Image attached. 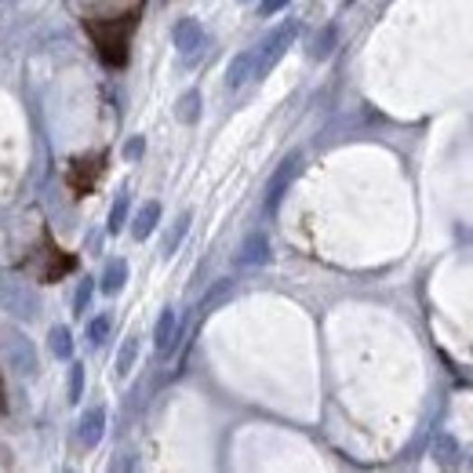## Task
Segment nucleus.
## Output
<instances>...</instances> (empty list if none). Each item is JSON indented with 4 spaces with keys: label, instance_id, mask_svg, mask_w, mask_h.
<instances>
[{
    "label": "nucleus",
    "instance_id": "obj_1",
    "mask_svg": "<svg viewBox=\"0 0 473 473\" xmlns=\"http://www.w3.org/2000/svg\"><path fill=\"white\" fill-rule=\"evenodd\" d=\"M295 33H298V23H284L280 30H273V33L255 48V80H262V77L284 59V52L291 48Z\"/></svg>",
    "mask_w": 473,
    "mask_h": 473
},
{
    "label": "nucleus",
    "instance_id": "obj_2",
    "mask_svg": "<svg viewBox=\"0 0 473 473\" xmlns=\"http://www.w3.org/2000/svg\"><path fill=\"white\" fill-rule=\"evenodd\" d=\"M0 306H5L8 313H15V317H23V321L37 317V295L23 280L5 277V273H0Z\"/></svg>",
    "mask_w": 473,
    "mask_h": 473
},
{
    "label": "nucleus",
    "instance_id": "obj_3",
    "mask_svg": "<svg viewBox=\"0 0 473 473\" xmlns=\"http://www.w3.org/2000/svg\"><path fill=\"white\" fill-rule=\"evenodd\" d=\"M0 343H5V357H8V364H12L23 379H33V375H37V350H33V343H30L23 332L8 328L5 336H0Z\"/></svg>",
    "mask_w": 473,
    "mask_h": 473
},
{
    "label": "nucleus",
    "instance_id": "obj_4",
    "mask_svg": "<svg viewBox=\"0 0 473 473\" xmlns=\"http://www.w3.org/2000/svg\"><path fill=\"white\" fill-rule=\"evenodd\" d=\"M135 26V19H120V26H91L95 41H99V52L106 55V62L120 66L124 62V44H128V30Z\"/></svg>",
    "mask_w": 473,
    "mask_h": 473
},
{
    "label": "nucleus",
    "instance_id": "obj_5",
    "mask_svg": "<svg viewBox=\"0 0 473 473\" xmlns=\"http://www.w3.org/2000/svg\"><path fill=\"white\" fill-rule=\"evenodd\" d=\"M298 165H302V153H288L284 161H280V168L273 172V179H270V186H266V212H277L284 190H288V186L295 183V175H298Z\"/></svg>",
    "mask_w": 473,
    "mask_h": 473
},
{
    "label": "nucleus",
    "instance_id": "obj_6",
    "mask_svg": "<svg viewBox=\"0 0 473 473\" xmlns=\"http://www.w3.org/2000/svg\"><path fill=\"white\" fill-rule=\"evenodd\" d=\"M172 41H175L179 55H183L186 62H194V59L204 52V26H201L197 19H179L175 30H172Z\"/></svg>",
    "mask_w": 473,
    "mask_h": 473
},
{
    "label": "nucleus",
    "instance_id": "obj_7",
    "mask_svg": "<svg viewBox=\"0 0 473 473\" xmlns=\"http://www.w3.org/2000/svg\"><path fill=\"white\" fill-rule=\"evenodd\" d=\"M102 433H106V412H102V408H88V412L77 419V444L91 451V448L102 444Z\"/></svg>",
    "mask_w": 473,
    "mask_h": 473
},
{
    "label": "nucleus",
    "instance_id": "obj_8",
    "mask_svg": "<svg viewBox=\"0 0 473 473\" xmlns=\"http://www.w3.org/2000/svg\"><path fill=\"white\" fill-rule=\"evenodd\" d=\"M153 343H156V354H161V357H168V354L175 350V343H179V313H175L172 306L161 313V321H156Z\"/></svg>",
    "mask_w": 473,
    "mask_h": 473
},
{
    "label": "nucleus",
    "instance_id": "obj_9",
    "mask_svg": "<svg viewBox=\"0 0 473 473\" xmlns=\"http://www.w3.org/2000/svg\"><path fill=\"white\" fill-rule=\"evenodd\" d=\"M266 259H270V237H266L262 230H251V233L244 237V244H241L237 262H241V266H262Z\"/></svg>",
    "mask_w": 473,
    "mask_h": 473
},
{
    "label": "nucleus",
    "instance_id": "obj_10",
    "mask_svg": "<svg viewBox=\"0 0 473 473\" xmlns=\"http://www.w3.org/2000/svg\"><path fill=\"white\" fill-rule=\"evenodd\" d=\"M156 222H161V204L146 201V204L138 208V215L131 219V237H135V241H146V237L156 230Z\"/></svg>",
    "mask_w": 473,
    "mask_h": 473
},
{
    "label": "nucleus",
    "instance_id": "obj_11",
    "mask_svg": "<svg viewBox=\"0 0 473 473\" xmlns=\"http://www.w3.org/2000/svg\"><path fill=\"white\" fill-rule=\"evenodd\" d=\"M248 77H255V48L233 55V62H230V70H226V88H241Z\"/></svg>",
    "mask_w": 473,
    "mask_h": 473
},
{
    "label": "nucleus",
    "instance_id": "obj_12",
    "mask_svg": "<svg viewBox=\"0 0 473 473\" xmlns=\"http://www.w3.org/2000/svg\"><path fill=\"white\" fill-rule=\"evenodd\" d=\"M124 280H128V262H124V259H109L106 270H102L99 288H102V295H117V291L124 288Z\"/></svg>",
    "mask_w": 473,
    "mask_h": 473
},
{
    "label": "nucleus",
    "instance_id": "obj_13",
    "mask_svg": "<svg viewBox=\"0 0 473 473\" xmlns=\"http://www.w3.org/2000/svg\"><path fill=\"white\" fill-rule=\"evenodd\" d=\"M336 44H339V30L336 26H321V33L309 41V59L313 62H325L336 52Z\"/></svg>",
    "mask_w": 473,
    "mask_h": 473
},
{
    "label": "nucleus",
    "instance_id": "obj_14",
    "mask_svg": "<svg viewBox=\"0 0 473 473\" xmlns=\"http://www.w3.org/2000/svg\"><path fill=\"white\" fill-rule=\"evenodd\" d=\"M201 102H204V99H201V91H197V88H190V91L179 99L175 117H179L183 124H197V120H201Z\"/></svg>",
    "mask_w": 473,
    "mask_h": 473
},
{
    "label": "nucleus",
    "instance_id": "obj_15",
    "mask_svg": "<svg viewBox=\"0 0 473 473\" xmlns=\"http://www.w3.org/2000/svg\"><path fill=\"white\" fill-rule=\"evenodd\" d=\"M48 346H52V354H55L59 361H73V339H70V328L55 325V328L48 332Z\"/></svg>",
    "mask_w": 473,
    "mask_h": 473
},
{
    "label": "nucleus",
    "instance_id": "obj_16",
    "mask_svg": "<svg viewBox=\"0 0 473 473\" xmlns=\"http://www.w3.org/2000/svg\"><path fill=\"white\" fill-rule=\"evenodd\" d=\"M190 222H194L190 212H183V215L172 222V230L165 233V255H175V251H179V244H183V237H186V230H190Z\"/></svg>",
    "mask_w": 473,
    "mask_h": 473
},
{
    "label": "nucleus",
    "instance_id": "obj_17",
    "mask_svg": "<svg viewBox=\"0 0 473 473\" xmlns=\"http://www.w3.org/2000/svg\"><path fill=\"white\" fill-rule=\"evenodd\" d=\"M91 295H95V277H80L77 291H73V313H84L88 302H91Z\"/></svg>",
    "mask_w": 473,
    "mask_h": 473
},
{
    "label": "nucleus",
    "instance_id": "obj_18",
    "mask_svg": "<svg viewBox=\"0 0 473 473\" xmlns=\"http://www.w3.org/2000/svg\"><path fill=\"white\" fill-rule=\"evenodd\" d=\"M135 361H138V339L131 336V339L120 346V354H117V375H128Z\"/></svg>",
    "mask_w": 473,
    "mask_h": 473
},
{
    "label": "nucleus",
    "instance_id": "obj_19",
    "mask_svg": "<svg viewBox=\"0 0 473 473\" xmlns=\"http://www.w3.org/2000/svg\"><path fill=\"white\" fill-rule=\"evenodd\" d=\"M109 328H113L109 313H99V317L88 325V343H91V346H102V343H106V336H109Z\"/></svg>",
    "mask_w": 473,
    "mask_h": 473
},
{
    "label": "nucleus",
    "instance_id": "obj_20",
    "mask_svg": "<svg viewBox=\"0 0 473 473\" xmlns=\"http://www.w3.org/2000/svg\"><path fill=\"white\" fill-rule=\"evenodd\" d=\"M124 222H128V194H120L113 201V208H109V233H120Z\"/></svg>",
    "mask_w": 473,
    "mask_h": 473
},
{
    "label": "nucleus",
    "instance_id": "obj_21",
    "mask_svg": "<svg viewBox=\"0 0 473 473\" xmlns=\"http://www.w3.org/2000/svg\"><path fill=\"white\" fill-rule=\"evenodd\" d=\"M80 397H84V364L73 361V368H70V401H80Z\"/></svg>",
    "mask_w": 473,
    "mask_h": 473
},
{
    "label": "nucleus",
    "instance_id": "obj_22",
    "mask_svg": "<svg viewBox=\"0 0 473 473\" xmlns=\"http://www.w3.org/2000/svg\"><path fill=\"white\" fill-rule=\"evenodd\" d=\"M437 459H440L444 466H451V462H455V440H451L448 433H440V437H437Z\"/></svg>",
    "mask_w": 473,
    "mask_h": 473
},
{
    "label": "nucleus",
    "instance_id": "obj_23",
    "mask_svg": "<svg viewBox=\"0 0 473 473\" xmlns=\"http://www.w3.org/2000/svg\"><path fill=\"white\" fill-rule=\"evenodd\" d=\"M142 153H146V142H142V135H131V138L124 142V156H128V161H138Z\"/></svg>",
    "mask_w": 473,
    "mask_h": 473
},
{
    "label": "nucleus",
    "instance_id": "obj_24",
    "mask_svg": "<svg viewBox=\"0 0 473 473\" xmlns=\"http://www.w3.org/2000/svg\"><path fill=\"white\" fill-rule=\"evenodd\" d=\"M288 5H291V0H262L259 12H262V15H277V12H284Z\"/></svg>",
    "mask_w": 473,
    "mask_h": 473
}]
</instances>
